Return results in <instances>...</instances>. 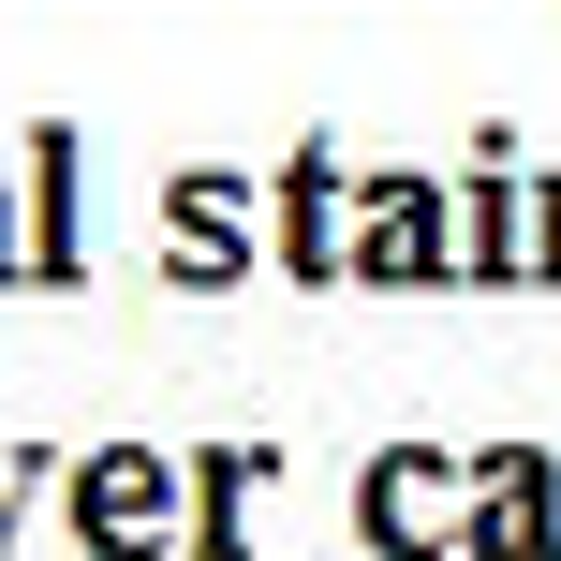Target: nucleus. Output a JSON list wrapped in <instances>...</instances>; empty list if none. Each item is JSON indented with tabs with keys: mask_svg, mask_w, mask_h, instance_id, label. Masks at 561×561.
<instances>
[{
	"mask_svg": "<svg viewBox=\"0 0 561 561\" xmlns=\"http://www.w3.org/2000/svg\"><path fill=\"white\" fill-rule=\"evenodd\" d=\"M340 280H458V222L428 178H369L340 222Z\"/></svg>",
	"mask_w": 561,
	"mask_h": 561,
	"instance_id": "f257e3e1",
	"label": "nucleus"
},
{
	"mask_svg": "<svg viewBox=\"0 0 561 561\" xmlns=\"http://www.w3.org/2000/svg\"><path fill=\"white\" fill-rule=\"evenodd\" d=\"M163 517H178V473H163V458L118 444V458H89V473H75V533H89V547L134 561V547H163Z\"/></svg>",
	"mask_w": 561,
	"mask_h": 561,
	"instance_id": "f03ea898",
	"label": "nucleus"
},
{
	"mask_svg": "<svg viewBox=\"0 0 561 561\" xmlns=\"http://www.w3.org/2000/svg\"><path fill=\"white\" fill-rule=\"evenodd\" d=\"M473 547H561V473L547 458H473Z\"/></svg>",
	"mask_w": 561,
	"mask_h": 561,
	"instance_id": "7ed1b4c3",
	"label": "nucleus"
},
{
	"mask_svg": "<svg viewBox=\"0 0 561 561\" xmlns=\"http://www.w3.org/2000/svg\"><path fill=\"white\" fill-rule=\"evenodd\" d=\"M458 473H444V458H385V473H369V547H444L458 533Z\"/></svg>",
	"mask_w": 561,
	"mask_h": 561,
	"instance_id": "20e7f679",
	"label": "nucleus"
},
{
	"mask_svg": "<svg viewBox=\"0 0 561 561\" xmlns=\"http://www.w3.org/2000/svg\"><path fill=\"white\" fill-rule=\"evenodd\" d=\"M178 237H193V280L237 266V178H178Z\"/></svg>",
	"mask_w": 561,
	"mask_h": 561,
	"instance_id": "39448f33",
	"label": "nucleus"
},
{
	"mask_svg": "<svg viewBox=\"0 0 561 561\" xmlns=\"http://www.w3.org/2000/svg\"><path fill=\"white\" fill-rule=\"evenodd\" d=\"M296 252H310V280H340V178L325 163H296Z\"/></svg>",
	"mask_w": 561,
	"mask_h": 561,
	"instance_id": "423d86ee",
	"label": "nucleus"
},
{
	"mask_svg": "<svg viewBox=\"0 0 561 561\" xmlns=\"http://www.w3.org/2000/svg\"><path fill=\"white\" fill-rule=\"evenodd\" d=\"M458 252H473V266H517V193H503V178L473 193V222H458Z\"/></svg>",
	"mask_w": 561,
	"mask_h": 561,
	"instance_id": "0eeeda50",
	"label": "nucleus"
},
{
	"mask_svg": "<svg viewBox=\"0 0 561 561\" xmlns=\"http://www.w3.org/2000/svg\"><path fill=\"white\" fill-rule=\"evenodd\" d=\"M547 280H561V207H547Z\"/></svg>",
	"mask_w": 561,
	"mask_h": 561,
	"instance_id": "6e6552de",
	"label": "nucleus"
}]
</instances>
